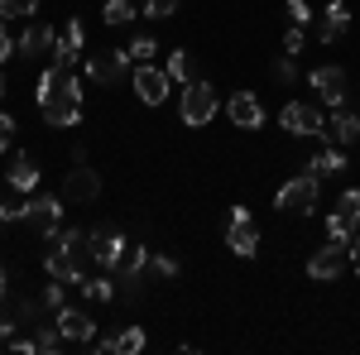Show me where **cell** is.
I'll use <instances>...</instances> for the list:
<instances>
[{"label":"cell","mask_w":360,"mask_h":355,"mask_svg":"<svg viewBox=\"0 0 360 355\" xmlns=\"http://www.w3.org/2000/svg\"><path fill=\"white\" fill-rule=\"evenodd\" d=\"M34 101L44 110V125H49V130H68V125L82 120V82H77L68 67H49V72L39 77Z\"/></svg>","instance_id":"obj_1"},{"label":"cell","mask_w":360,"mask_h":355,"mask_svg":"<svg viewBox=\"0 0 360 355\" xmlns=\"http://www.w3.org/2000/svg\"><path fill=\"white\" fill-rule=\"evenodd\" d=\"M274 207H278V212H288V217H312V212H317V178H312V173L288 178V183L278 188Z\"/></svg>","instance_id":"obj_2"},{"label":"cell","mask_w":360,"mask_h":355,"mask_svg":"<svg viewBox=\"0 0 360 355\" xmlns=\"http://www.w3.org/2000/svg\"><path fill=\"white\" fill-rule=\"evenodd\" d=\"M346 269H351V245H346V240H327V245L307 259V278H312V283H332V278H341Z\"/></svg>","instance_id":"obj_3"},{"label":"cell","mask_w":360,"mask_h":355,"mask_svg":"<svg viewBox=\"0 0 360 355\" xmlns=\"http://www.w3.org/2000/svg\"><path fill=\"white\" fill-rule=\"evenodd\" d=\"M25 226L39 240H53L63 231V197H34V202H25Z\"/></svg>","instance_id":"obj_4"},{"label":"cell","mask_w":360,"mask_h":355,"mask_svg":"<svg viewBox=\"0 0 360 355\" xmlns=\"http://www.w3.org/2000/svg\"><path fill=\"white\" fill-rule=\"evenodd\" d=\"M226 250L240 254V259H255L259 254V231L250 221L245 207H231V221H226Z\"/></svg>","instance_id":"obj_5"},{"label":"cell","mask_w":360,"mask_h":355,"mask_svg":"<svg viewBox=\"0 0 360 355\" xmlns=\"http://www.w3.org/2000/svg\"><path fill=\"white\" fill-rule=\"evenodd\" d=\"M356 226H360V188H346L341 202H336V212L327 217V235L351 245V240H356Z\"/></svg>","instance_id":"obj_6"},{"label":"cell","mask_w":360,"mask_h":355,"mask_svg":"<svg viewBox=\"0 0 360 355\" xmlns=\"http://www.w3.org/2000/svg\"><path fill=\"white\" fill-rule=\"evenodd\" d=\"M86 77L101 82V86H120L130 77V53H125V49H106V53L86 58Z\"/></svg>","instance_id":"obj_7"},{"label":"cell","mask_w":360,"mask_h":355,"mask_svg":"<svg viewBox=\"0 0 360 355\" xmlns=\"http://www.w3.org/2000/svg\"><path fill=\"white\" fill-rule=\"evenodd\" d=\"M278 125L288 135H327V120H322V110L312 106V101H288V106L278 110Z\"/></svg>","instance_id":"obj_8"},{"label":"cell","mask_w":360,"mask_h":355,"mask_svg":"<svg viewBox=\"0 0 360 355\" xmlns=\"http://www.w3.org/2000/svg\"><path fill=\"white\" fill-rule=\"evenodd\" d=\"M212 115H217V91H212V82H188L183 86V120L188 125H212Z\"/></svg>","instance_id":"obj_9"},{"label":"cell","mask_w":360,"mask_h":355,"mask_svg":"<svg viewBox=\"0 0 360 355\" xmlns=\"http://www.w3.org/2000/svg\"><path fill=\"white\" fill-rule=\"evenodd\" d=\"M130 86H135V96L144 101V106H159V101L168 96V72H164V67H154V63H135Z\"/></svg>","instance_id":"obj_10"},{"label":"cell","mask_w":360,"mask_h":355,"mask_svg":"<svg viewBox=\"0 0 360 355\" xmlns=\"http://www.w3.org/2000/svg\"><path fill=\"white\" fill-rule=\"evenodd\" d=\"M53 250H63L72 264H77V273H91V264H96V254H91V240H86V231H77V226H68V231H58L53 235Z\"/></svg>","instance_id":"obj_11"},{"label":"cell","mask_w":360,"mask_h":355,"mask_svg":"<svg viewBox=\"0 0 360 355\" xmlns=\"http://www.w3.org/2000/svg\"><path fill=\"white\" fill-rule=\"evenodd\" d=\"M53 322H58V331H63L72 346H91V341H96V322L86 317L82 307H68V302H63V307L53 312Z\"/></svg>","instance_id":"obj_12"},{"label":"cell","mask_w":360,"mask_h":355,"mask_svg":"<svg viewBox=\"0 0 360 355\" xmlns=\"http://www.w3.org/2000/svg\"><path fill=\"white\" fill-rule=\"evenodd\" d=\"M86 240H91V254H96V264H101V269H115V259H120L125 245H130V240H125L120 231H111V226H91V231H86Z\"/></svg>","instance_id":"obj_13"},{"label":"cell","mask_w":360,"mask_h":355,"mask_svg":"<svg viewBox=\"0 0 360 355\" xmlns=\"http://www.w3.org/2000/svg\"><path fill=\"white\" fill-rule=\"evenodd\" d=\"M86 49V34H82V20H68L63 25V34H58V44H53V67H77V58H82Z\"/></svg>","instance_id":"obj_14"},{"label":"cell","mask_w":360,"mask_h":355,"mask_svg":"<svg viewBox=\"0 0 360 355\" xmlns=\"http://www.w3.org/2000/svg\"><path fill=\"white\" fill-rule=\"evenodd\" d=\"M226 115H231L236 130H259V125H264V106H259L255 91H236V96L226 101Z\"/></svg>","instance_id":"obj_15"},{"label":"cell","mask_w":360,"mask_h":355,"mask_svg":"<svg viewBox=\"0 0 360 355\" xmlns=\"http://www.w3.org/2000/svg\"><path fill=\"white\" fill-rule=\"evenodd\" d=\"M101 197V178H96V168L77 164L68 173V183H63V202H96Z\"/></svg>","instance_id":"obj_16"},{"label":"cell","mask_w":360,"mask_h":355,"mask_svg":"<svg viewBox=\"0 0 360 355\" xmlns=\"http://www.w3.org/2000/svg\"><path fill=\"white\" fill-rule=\"evenodd\" d=\"M307 82L322 91V101L332 110L346 101V72H341V67H317V72H307Z\"/></svg>","instance_id":"obj_17"},{"label":"cell","mask_w":360,"mask_h":355,"mask_svg":"<svg viewBox=\"0 0 360 355\" xmlns=\"http://www.w3.org/2000/svg\"><path fill=\"white\" fill-rule=\"evenodd\" d=\"M322 144H360V115L356 110H341L336 106V115H332V125H327V135H322Z\"/></svg>","instance_id":"obj_18"},{"label":"cell","mask_w":360,"mask_h":355,"mask_svg":"<svg viewBox=\"0 0 360 355\" xmlns=\"http://www.w3.org/2000/svg\"><path fill=\"white\" fill-rule=\"evenodd\" d=\"M149 269V245H125V254L115 259V283H130V278H139V273Z\"/></svg>","instance_id":"obj_19"},{"label":"cell","mask_w":360,"mask_h":355,"mask_svg":"<svg viewBox=\"0 0 360 355\" xmlns=\"http://www.w3.org/2000/svg\"><path fill=\"white\" fill-rule=\"evenodd\" d=\"M341 168H346V154H341V144H322V154H312V159H307V173H312L317 183H322V178H336Z\"/></svg>","instance_id":"obj_20"},{"label":"cell","mask_w":360,"mask_h":355,"mask_svg":"<svg viewBox=\"0 0 360 355\" xmlns=\"http://www.w3.org/2000/svg\"><path fill=\"white\" fill-rule=\"evenodd\" d=\"M53 44H58V34H53L49 25H29L25 34H20V53H25V58H34V53H49Z\"/></svg>","instance_id":"obj_21"},{"label":"cell","mask_w":360,"mask_h":355,"mask_svg":"<svg viewBox=\"0 0 360 355\" xmlns=\"http://www.w3.org/2000/svg\"><path fill=\"white\" fill-rule=\"evenodd\" d=\"M346 29H351V10H346V0H332L327 5V20H322V44H336Z\"/></svg>","instance_id":"obj_22"},{"label":"cell","mask_w":360,"mask_h":355,"mask_svg":"<svg viewBox=\"0 0 360 355\" xmlns=\"http://www.w3.org/2000/svg\"><path fill=\"white\" fill-rule=\"evenodd\" d=\"M10 188L15 192H34L39 188V168H34L29 154H15V164H10Z\"/></svg>","instance_id":"obj_23"},{"label":"cell","mask_w":360,"mask_h":355,"mask_svg":"<svg viewBox=\"0 0 360 355\" xmlns=\"http://www.w3.org/2000/svg\"><path fill=\"white\" fill-rule=\"evenodd\" d=\"M44 273H49V278H63V283H82L77 264H72L63 250H49V254H44Z\"/></svg>","instance_id":"obj_24"},{"label":"cell","mask_w":360,"mask_h":355,"mask_svg":"<svg viewBox=\"0 0 360 355\" xmlns=\"http://www.w3.org/2000/svg\"><path fill=\"white\" fill-rule=\"evenodd\" d=\"M144 351V331L135 327V322H130V327H120L111 336V355H139Z\"/></svg>","instance_id":"obj_25"},{"label":"cell","mask_w":360,"mask_h":355,"mask_svg":"<svg viewBox=\"0 0 360 355\" xmlns=\"http://www.w3.org/2000/svg\"><path fill=\"white\" fill-rule=\"evenodd\" d=\"M34 346H39V355H58L63 346H68V336L58 331V322H39V331H34Z\"/></svg>","instance_id":"obj_26"},{"label":"cell","mask_w":360,"mask_h":355,"mask_svg":"<svg viewBox=\"0 0 360 355\" xmlns=\"http://www.w3.org/2000/svg\"><path fill=\"white\" fill-rule=\"evenodd\" d=\"M168 82H178V86H188L193 82V53H183V49H173V53H168Z\"/></svg>","instance_id":"obj_27"},{"label":"cell","mask_w":360,"mask_h":355,"mask_svg":"<svg viewBox=\"0 0 360 355\" xmlns=\"http://www.w3.org/2000/svg\"><path fill=\"white\" fill-rule=\"evenodd\" d=\"M101 20H106L111 29L130 25V20H135V5H130V0H106V5H101Z\"/></svg>","instance_id":"obj_28"},{"label":"cell","mask_w":360,"mask_h":355,"mask_svg":"<svg viewBox=\"0 0 360 355\" xmlns=\"http://www.w3.org/2000/svg\"><path fill=\"white\" fill-rule=\"evenodd\" d=\"M82 293L91 302H111L115 298V278H106V273H101V278H91V273H86V278H82Z\"/></svg>","instance_id":"obj_29"},{"label":"cell","mask_w":360,"mask_h":355,"mask_svg":"<svg viewBox=\"0 0 360 355\" xmlns=\"http://www.w3.org/2000/svg\"><path fill=\"white\" fill-rule=\"evenodd\" d=\"M125 53H130V63H149V58L159 53V44H154L149 34H139V39H130V49H125Z\"/></svg>","instance_id":"obj_30"},{"label":"cell","mask_w":360,"mask_h":355,"mask_svg":"<svg viewBox=\"0 0 360 355\" xmlns=\"http://www.w3.org/2000/svg\"><path fill=\"white\" fill-rule=\"evenodd\" d=\"M39 10V0H0V20H25Z\"/></svg>","instance_id":"obj_31"},{"label":"cell","mask_w":360,"mask_h":355,"mask_svg":"<svg viewBox=\"0 0 360 355\" xmlns=\"http://www.w3.org/2000/svg\"><path fill=\"white\" fill-rule=\"evenodd\" d=\"M178 15V0H144V20H168Z\"/></svg>","instance_id":"obj_32"},{"label":"cell","mask_w":360,"mask_h":355,"mask_svg":"<svg viewBox=\"0 0 360 355\" xmlns=\"http://www.w3.org/2000/svg\"><path fill=\"white\" fill-rule=\"evenodd\" d=\"M149 269L159 273V278H178V259L173 254H149Z\"/></svg>","instance_id":"obj_33"},{"label":"cell","mask_w":360,"mask_h":355,"mask_svg":"<svg viewBox=\"0 0 360 355\" xmlns=\"http://www.w3.org/2000/svg\"><path fill=\"white\" fill-rule=\"evenodd\" d=\"M283 15H288V25H312V10H307V0H288V5H283Z\"/></svg>","instance_id":"obj_34"},{"label":"cell","mask_w":360,"mask_h":355,"mask_svg":"<svg viewBox=\"0 0 360 355\" xmlns=\"http://www.w3.org/2000/svg\"><path fill=\"white\" fill-rule=\"evenodd\" d=\"M303 44H307V39H303V25H288V29H283V53H288V58L303 53Z\"/></svg>","instance_id":"obj_35"},{"label":"cell","mask_w":360,"mask_h":355,"mask_svg":"<svg viewBox=\"0 0 360 355\" xmlns=\"http://www.w3.org/2000/svg\"><path fill=\"white\" fill-rule=\"evenodd\" d=\"M15 327H20V322H15V312L0 302V346H10V341H15Z\"/></svg>","instance_id":"obj_36"},{"label":"cell","mask_w":360,"mask_h":355,"mask_svg":"<svg viewBox=\"0 0 360 355\" xmlns=\"http://www.w3.org/2000/svg\"><path fill=\"white\" fill-rule=\"evenodd\" d=\"M15 130H20V125H15V115H5V110H0V154L10 149V139H15Z\"/></svg>","instance_id":"obj_37"},{"label":"cell","mask_w":360,"mask_h":355,"mask_svg":"<svg viewBox=\"0 0 360 355\" xmlns=\"http://www.w3.org/2000/svg\"><path fill=\"white\" fill-rule=\"evenodd\" d=\"M274 77H278V82H298V67H293V58H288V53L274 63Z\"/></svg>","instance_id":"obj_38"},{"label":"cell","mask_w":360,"mask_h":355,"mask_svg":"<svg viewBox=\"0 0 360 355\" xmlns=\"http://www.w3.org/2000/svg\"><path fill=\"white\" fill-rule=\"evenodd\" d=\"M15 53H20V44L10 39V29H5V20H0V63H10Z\"/></svg>","instance_id":"obj_39"},{"label":"cell","mask_w":360,"mask_h":355,"mask_svg":"<svg viewBox=\"0 0 360 355\" xmlns=\"http://www.w3.org/2000/svg\"><path fill=\"white\" fill-rule=\"evenodd\" d=\"M44 302H49V307H63V278H49V288H44Z\"/></svg>","instance_id":"obj_40"},{"label":"cell","mask_w":360,"mask_h":355,"mask_svg":"<svg viewBox=\"0 0 360 355\" xmlns=\"http://www.w3.org/2000/svg\"><path fill=\"white\" fill-rule=\"evenodd\" d=\"M0 221H25V202H0Z\"/></svg>","instance_id":"obj_41"},{"label":"cell","mask_w":360,"mask_h":355,"mask_svg":"<svg viewBox=\"0 0 360 355\" xmlns=\"http://www.w3.org/2000/svg\"><path fill=\"white\" fill-rule=\"evenodd\" d=\"M10 351H15V355H39V346H34V341H20V336H15V341H10Z\"/></svg>","instance_id":"obj_42"},{"label":"cell","mask_w":360,"mask_h":355,"mask_svg":"<svg viewBox=\"0 0 360 355\" xmlns=\"http://www.w3.org/2000/svg\"><path fill=\"white\" fill-rule=\"evenodd\" d=\"M351 269L360 273V235H356V240H351Z\"/></svg>","instance_id":"obj_43"},{"label":"cell","mask_w":360,"mask_h":355,"mask_svg":"<svg viewBox=\"0 0 360 355\" xmlns=\"http://www.w3.org/2000/svg\"><path fill=\"white\" fill-rule=\"evenodd\" d=\"M5 283H10V278H5V264H0V302H5Z\"/></svg>","instance_id":"obj_44"},{"label":"cell","mask_w":360,"mask_h":355,"mask_svg":"<svg viewBox=\"0 0 360 355\" xmlns=\"http://www.w3.org/2000/svg\"><path fill=\"white\" fill-rule=\"evenodd\" d=\"M0 96H5V77H0Z\"/></svg>","instance_id":"obj_45"}]
</instances>
